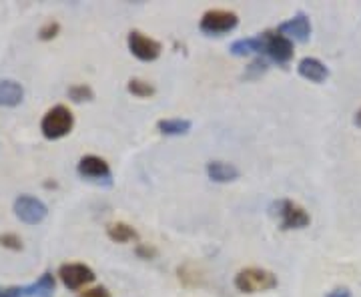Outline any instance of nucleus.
I'll return each instance as SVG.
<instances>
[{
	"label": "nucleus",
	"mask_w": 361,
	"mask_h": 297,
	"mask_svg": "<svg viewBox=\"0 0 361 297\" xmlns=\"http://www.w3.org/2000/svg\"><path fill=\"white\" fill-rule=\"evenodd\" d=\"M73 127H75V116L65 104H56V107L49 109L47 115L40 121V131H42L44 139H49V141L63 139L73 131Z\"/></svg>",
	"instance_id": "1"
},
{
	"label": "nucleus",
	"mask_w": 361,
	"mask_h": 297,
	"mask_svg": "<svg viewBox=\"0 0 361 297\" xmlns=\"http://www.w3.org/2000/svg\"><path fill=\"white\" fill-rule=\"evenodd\" d=\"M235 287L243 293H261L277 287V277L261 267H247L241 269L235 277Z\"/></svg>",
	"instance_id": "2"
},
{
	"label": "nucleus",
	"mask_w": 361,
	"mask_h": 297,
	"mask_svg": "<svg viewBox=\"0 0 361 297\" xmlns=\"http://www.w3.org/2000/svg\"><path fill=\"white\" fill-rule=\"evenodd\" d=\"M237 25H239L237 14L231 13V11L215 8V11H207L203 14L199 28H201V32H205L209 37H221V35L231 32L233 28H237Z\"/></svg>",
	"instance_id": "3"
},
{
	"label": "nucleus",
	"mask_w": 361,
	"mask_h": 297,
	"mask_svg": "<svg viewBox=\"0 0 361 297\" xmlns=\"http://www.w3.org/2000/svg\"><path fill=\"white\" fill-rule=\"evenodd\" d=\"M273 209H277L275 213L279 215L281 221V229L289 231V229H303L310 225V213L303 209L301 205H297L295 201H289V199H281L277 201Z\"/></svg>",
	"instance_id": "4"
},
{
	"label": "nucleus",
	"mask_w": 361,
	"mask_h": 297,
	"mask_svg": "<svg viewBox=\"0 0 361 297\" xmlns=\"http://www.w3.org/2000/svg\"><path fill=\"white\" fill-rule=\"evenodd\" d=\"M14 215L26 225H39L47 219L49 207L32 195H20L14 201Z\"/></svg>",
	"instance_id": "5"
},
{
	"label": "nucleus",
	"mask_w": 361,
	"mask_h": 297,
	"mask_svg": "<svg viewBox=\"0 0 361 297\" xmlns=\"http://www.w3.org/2000/svg\"><path fill=\"white\" fill-rule=\"evenodd\" d=\"M78 175L82 179L92 183H99V185H111L113 183V173L109 163L97 155H87L78 161Z\"/></svg>",
	"instance_id": "6"
},
{
	"label": "nucleus",
	"mask_w": 361,
	"mask_h": 297,
	"mask_svg": "<svg viewBox=\"0 0 361 297\" xmlns=\"http://www.w3.org/2000/svg\"><path fill=\"white\" fill-rule=\"evenodd\" d=\"M263 52L277 65H287L293 59V42L279 32H263Z\"/></svg>",
	"instance_id": "7"
},
{
	"label": "nucleus",
	"mask_w": 361,
	"mask_h": 297,
	"mask_svg": "<svg viewBox=\"0 0 361 297\" xmlns=\"http://www.w3.org/2000/svg\"><path fill=\"white\" fill-rule=\"evenodd\" d=\"M59 277H61L65 287H68L71 291H77L80 287L92 284L97 275L85 263H65L59 269Z\"/></svg>",
	"instance_id": "8"
},
{
	"label": "nucleus",
	"mask_w": 361,
	"mask_h": 297,
	"mask_svg": "<svg viewBox=\"0 0 361 297\" xmlns=\"http://www.w3.org/2000/svg\"><path fill=\"white\" fill-rule=\"evenodd\" d=\"M127 44H129V51L133 52V56H137L142 63H151V61H157L161 56V42H157L155 39L151 37H145L139 30H133L127 39Z\"/></svg>",
	"instance_id": "9"
},
{
	"label": "nucleus",
	"mask_w": 361,
	"mask_h": 297,
	"mask_svg": "<svg viewBox=\"0 0 361 297\" xmlns=\"http://www.w3.org/2000/svg\"><path fill=\"white\" fill-rule=\"evenodd\" d=\"M279 35H283L285 39L297 40V42H307L311 37V23L305 14H295L293 18L285 20L279 25Z\"/></svg>",
	"instance_id": "10"
},
{
	"label": "nucleus",
	"mask_w": 361,
	"mask_h": 297,
	"mask_svg": "<svg viewBox=\"0 0 361 297\" xmlns=\"http://www.w3.org/2000/svg\"><path fill=\"white\" fill-rule=\"evenodd\" d=\"M297 73L303 78H307L310 83H315V85H322L329 77V68L323 65L319 59H313V56L301 59L297 65Z\"/></svg>",
	"instance_id": "11"
},
{
	"label": "nucleus",
	"mask_w": 361,
	"mask_h": 297,
	"mask_svg": "<svg viewBox=\"0 0 361 297\" xmlns=\"http://www.w3.org/2000/svg\"><path fill=\"white\" fill-rule=\"evenodd\" d=\"M25 99V89L13 78H0V107H18Z\"/></svg>",
	"instance_id": "12"
},
{
	"label": "nucleus",
	"mask_w": 361,
	"mask_h": 297,
	"mask_svg": "<svg viewBox=\"0 0 361 297\" xmlns=\"http://www.w3.org/2000/svg\"><path fill=\"white\" fill-rule=\"evenodd\" d=\"M207 175L215 183H231L239 179V169L225 161H211L207 163Z\"/></svg>",
	"instance_id": "13"
},
{
	"label": "nucleus",
	"mask_w": 361,
	"mask_h": 297,
	"mask_svg": "<svg viewBox=\"0 0 361 297\" xmlns=\"http://www.w3.org/2000/svg\"><path fill=\"white\" fill-rule=\"evenodd\" d=\"M23 291V297H52L54 296V277L52 273H42L37 284L26 285V287H20Z\"/></svg>",
	"instance_id": "14"
},
{
	"label": "nucleus",
	"mask_w": 361,
	"mask_h": 297,
	"mask_svg": "<svg viewBox=\"0 0 361 297\" xmlns=\"http://www.w3.org/2000/svg\"><path fill=\"white\" fill-rule=\"evenodd\" d=\"M157 129L169 137H180L191 131V121L189 119H161L157 123Z\"/></svg>",
	"instance_id": "15"
},
{
	"label": "nucleus",
	"mask_w": 361,
	"mask_h": 297,
	"mask_svg": "<svg viewBox=\"0 0 361 297\" xmlns=\"http://www.w3.org/2000/svg\"><path fill=\"white\" fill-rule=\"evenodd\" d=\"M106 235H109L115 243H129V241L139 239V233L135 231L129 223H123V221L109 223V225H106Z\"/></svg>",
	"instance_id": "16"
},
{
	"label": "nucleus",
	"mask_w": 361,
	"mask_h": 297,
	"mask_svg": "<svg viewBox=\"0 0 361 297\" xmlns=\"http://www.w3.org/2000/svg\"><path fill=\"white\" fill-rule=\"evenodd\" d=\"M253 52H263V37H249V39H239L231 44V54L235 56H247Z\"/></svg>",
	"instance_id": "17"
},
{
	"label": "nucleus",
	"mask_w": 361,
	"mask_h": 297,
	"mask_svg": "<svg viewBox=\"0 0 361 297\" xmlns=\"http://www.w3.org/2000/svg\"><path fill=\"white\" fill-rule=\"evenodd\" d=\"M127 91L130 95H135V97H139V99H149V97L155 95V87L151 83H147V80H141V78H130L129 85H127Z\"/></svg>",
	"instance_id": "18"
},
{
	"label": "nucleus",
	"mask_w": 361,
	"mask_h": 297,
	"mask_svg": "<svg viewBox=\"0 0 361 297\" xmlns=\"http://www.w3.org/2000/svg\"><path fill=\"white\" fill-rule=\"evenodd\" d=\"M68 99L73 103H85V101H92L94 99V92H92L89 85H73L68 89Z\"/></svg>",
	"instance_id": "19"
},
{
	"label": "nucleus",
	"mask_w": 361,
	"mask_h": 297,
	"mask_svg": "<svg viewBox=\"0 0 361 297\" xmlns=\"http://www.w3.org/2000/svg\"><path fill=\"white\" fill-rule=\"evenodd\" d=\"M267 63L263 61V59H255L251 65L247 66V71H245V78H259L263 73H267Z\"/></svg>",
	"instance_id": "20"
},
{
	"label": "nucleus",
	"mask_w": 361,
	"mask_h": 297,
	"mask_svg": "<svg viewBox=\"0 0 361 297\" xmlns=\"http://www.w3.org/2000/svg\"><path fill=\"white\" fill-rule=\"evenodd\" d=\"M0 243H2V247L13 249V251H20V249H23V241H20V237H18V235H14V233H4V235H0Z\"/></svg>",
	"instance_id": "21"
},
{
	"label": "nucleus",
	"mask_w": 361,
	"mask_h": 297,
	"mask_svg": "<svg viewBox=\"0 0 361 297\" xmlns=\"http://www.w3.org/2000/svg\"><path fill=\"white\" fill-rule=\"evenodd\" d=\"M179 279L185 285H201V277L197 275V272H189V263L179 267Z\"/></svg>",
	"instance_id": "22"
},
{
	"label": "nucleus",
	"mask_w": 361,
	"mask_h": 297,
	"mask_svg": "<svg viewBox=\"0 0 361 297\" xmlns=\"http://www.w3.org/2000/svg\"><path fill=\"white\" fill-rule=\"evenodd\" d=\"M59 30H61V26H59V23H54V20H51V23H47L44 26H40L39 30V39L40 40H52L56 35H59Z\"/></svg>",
	"instance_id": "23"
},
{
	"label": "nucleus",
	"mask_w": 361,
	"mask_h": 297,
	"mask_svg": "<svg viewBox=\"0 0 361 297\" xmlns=\"http://www.w3.org/2000/svg\"><path fill=\"white\" fill-rule=\"evenodd\" d=\"M137 255H139L141 259H155L157 257V249H155V247L145 246V243H141V246L137 247Z\"/></svg>",
	"instance_id": "24"
},
{
	"label": "nucleus",
	"mask_w": 361,
	"mask_h": 297,
	"mask_svg": "<svg viewBox=\"0 0 361 297\" xmlns=\"http://www.w3.org/2000/svg\"><path fill=\"white\" fill-rule=\"evenodd\" d=\"M78 297H111V293H109L106 287H92V289L82 291Z\"/></svg>",
	"instance_id": "25"
},
{
	"label": "nucleus",
	"mask_w": 361,
	"mask_h": 297,
	"mask_svg": "<svg viewBox=\"0 0 361 297\" xmlns=\"http://www.w3.org/2000/svg\"><path fill=\"white\" fill-rule=\"evenodd\" d=\"M0 297H23V291L20 287H8V289L0 287Z\"/></svg>",
	"instance_id": "26"
},
{
	"label": "nucleus",
	"mask_w": 361,
	"mask_h": 297,
	"mask_svg": "<svg viewBox=\"0 0 361 297\" xmlns=\"http://www.w3.org/2000/svg\"><path fill=\"white\" fill-rule=\"evenodd\" d=\"M325 297H351V291H349L348 287H336V289H331Z\"/></svg>",
	"instance_id": "27"
},
{
	"label": "nucleus",
	"mask_w": 361,
	"mask_h": 297,
	"mask_svg": "<svg viewBox=\"0 0 361 297\" xmlns=\"http://www.w3.org/2000/svg\"><path fill=\"white\" fill-rule=\"evenodd\" d=\"M355 125H357V127H361V109L357 111V113H355Z\"/></svg>",
	"instance_id": "28"
}]
</instances>
